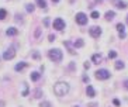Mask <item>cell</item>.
Listing matches in <instances>:
<instances>
[{
	"mask_svg": "<svg viewBox=\"0 0 128 107\" xmlns=\"http://www.w3.org/2000/svg\"><path fill=\"white\" fill-rule=\"evenodd\" d=\"M76 23L80 24V25H84L87 23V15L84 14V13H78L76 14Z\"/></svg>",
	"mask_w": 128,
	"mask_h": 107,
	"instance_id": "5b68a950",
	"label": "cell"
},
{
	"mask_svg": "<svg viewBox=\"0 0 128 107\" xmlns=\"http://www.w3.org/2000/svg\"><path fill=\"white\" fill-rule=\"evenodd\" d=\"M25 9H27V11H28V13H32V11H34V6H32V4H27V7H25Z\"/></svg>",
	"mask_w": 128,
	"mask_h": 107,
	"instance_id": "603a6c76",
	"label": "cell"
},
{
	"mask_svg": "<svg viewBox=\"0 0 128 107\" xmlns=\"http://www.w3.org/2000/svg\"><path fill=\"white\" fill-rule=\"evenodd\" d=\"M14 56H16V51H14V48H9V49H6L4 54H3V59H6V61L13 59Z\"/></svg>",
	"mask_w": 128,
	"mask_h": 107,
	"instance_id": "277c9868",
	"label": "cell"
},
{
	"mask_svg": "<svg viewBox=\"0 0 128 107\" xmlns=\"http://www.w3.org/2000/svg\"><path fill=\"white\" fill-rule=\"evenodd\" d=\"M39 107H52V104H51L49 102H41Z\"/></svg>",
	"mask_w": 128,
	"mask_h": 107,
	"instance_id": "44dd1931",
	"label": "cell"
},
{
	"mask_svg": "<svg viewBox=\"0 0 128 107\" xmlns=\"http://www.w3.org/2000/svg\"><path fill=\"white\" fill-rule=\"evenodd\" d=\"M83 44H84V42H83V40H78V41H75V44H73V45H75V48H80V46H83Z\"/></svg>",
	"mask_w": 128,
	"mask_h": 107,
	"instance_id": "ac0fdd59",
	"label": "cell"
},
{
	"mask_svg": "<svg viewBox=\"0 0 128 107\" xmlns=\"http://www.w3.org/2000/svg\"><path fill=\"white\" fill-rule=\"evenodd\" d=\"M32 56H34V58H35V59H39V54H38V52H37V51H35V52H34V54H32Z\"/></svg>",
	"mask_w": 128,
	"mask_h": 107,
	"instance_id": "4316f807",
	"label": "cell"
},
{
	"mask_svg": "<svg viewBox=\"0 0 128 107\" xmlns=\"http://www.w3.org/2000/svg\"><path fill=\"white\" fill-rule=\"evenodd\" d=\"M49 41H51V42H52V41H55V35H54V34H51V35H49Z\"/></svg>",
	"mask_w": 128,
	"mask_h": 107,
	"instance_id": "f1b7e54d",
	"label": "cell"
},
{
	"mask_svg": "<svg viewBox=\"0 0 128 107\" xmlns=\"http://www.w3.org/2000/svg\"><path fill=\"white\" fill-rule=\"evenodd\" d=\"M89 32H90V35H92L93 38H98V37L101 35V28L97 27V25H94V27H92V28L89 30Z\"/></svg>",
	"mask_w": 128,
	"mask_h": 107,
	"instance_id": "8992f818",
	"label": "cell"
},
{
	"mask_svg": "<svg viewBox=\"0 0 128 107\" xmlns=\"http://www.w3.org/2000/svg\"><path fill=\"white\" fill-rule=\"evenodd\" d=\"M6 34H7L9 37H13V35H17V34H18V30H17L16 27H10V28L6 30Z\"/></svg>",
	"mask_w": 128,
	"mask_h": 107,
	"instance_id": "9c48e42d",
	"label": "cell"
},
{
	"mask_svg": "<svg viewBox=\"0 0 128 107\" xmlns=\"http://www.w3.org/2000/svg\"><path fill=\"white\" fill-rule=\"evenodd\" d=\"M54 93L56 96H65L69 93V85L65 83V82H58L55 86H54Z\"/></svg>",
	"mask_w": 128,
	"mask_h": 107,
	"instance_id": "6da1fadb",
	"label": "cell"
},
{
	"mask_svg": "<svg viewBox=\"0 0 128 107\" xmlns=\"http://www.w3.org/2000/svg\"><path fill=\"white\" fill-rule=\"evenodd\" d=\"M90 17L96 20V18H98V17H100V13H98V11H93V13H92V15H90Z\"/></svg>",
	"mask_w": 128,
	"mask_h": 107,
	"instance_id": "7402d4cb",
	"label": "cell"
},
{
	"mask_svg": "<svg viewBox=\"0 0 128 107\" xmlns=\"http://www.w3.org/2000/svg\"><path fill=\"white\" fill-rule=\"evenodd\" d=\"M52 1H54V3H58V1H59V0H52Z\"/></svg>",
	"mask_w": 128,
	"mask_h": 107,
	"instance_id": "836d02e7",
	"label": "cell"
},
{
	"mask_svg": "<svg viewBox=\"0 0 128 107\" xmlns=\"http://www.w3.org/2000/svg\"><path fill=\"white\" fill-rule=\"evenodd\" d=\"M30 77H31V80H34V82H37L39 77H41V73H38V72H32L31 75H30Z\"/></svg>",
	"mask_w": 128,
	"mask_h": 107,
	"instance_id": "4fadbf2b",
	"label": "cell"
},
{
	"mask_svg": "<svg viewBox=\"0 0 128 107\" xmlns=\"http://www.w3.org/2000/svg\"><path fill=\"white\" fill-rule=\"evenodd\" d=\"M114 17H115V13H114V11H107V13H106V18H107L108 21H110V20H113Z\"/></svg>",
	"mask_w": 128,
	"mask_h": 107,
	"instance_id": "2e32d148",
	"label": "cell"
},
{
	"mask_svg": "<svg viewBox=\"0 0 128 107\" xmlns=\"http://www.w3.org/2000/svg\"><path fill=\"white\" fill-rule=\"evenodd\" d=\"M6 15H7V11H6L4 9H0V20H4Z\"/></svg>",
	"mask_w": 128,
	"mask_h": 107,
	"instance_id": "ffe728a7",
	"label": "cell"
},
{
	"mask_svg": "<svg viewBox=\"0 0 128 107\" xmlns=\"http://www.w3.org/2000/svg\"><path fill=\"white\" fill-rule=\"evenodd\" d=\"M115 56H117V52H115V51H111V52H110V54H108V58H115Z\"/></svg>",
	"mask_w": 128,
	"mask_h": 107,
	"instance_id": "484cf974",
	"label": "cell"
},
{
	"mask_svg": "<svg viewBox=\"0 0 128 107\" xmlns=\"http://www.w3.org/2000/svg\"><path fill=\"white\" fill-rule=\"evenodd\" d=\"M96 79H98V80H106V79H108L110 77V72L107 71V69H98V71H96Z\"/></svg>",
	"mask_w": 128,
	"mask_h": 107,
	"instance_id": "3957f363",
	"label": "cell"
},
{
	"mask_svg": "<svg viewBox=\"0 0 128 107\" xmlns=\"http://www.w3.org/2000/svg\"><path fill=\"white\" fill-rule=\"evenodd\" d=\"M39 35H41V30H39V28H38V30L35 31V37H37V38H38V37H39Z\"/></svg>",
	"mask_w": 128,
	"mask_h": 107,
	"instance_id": "83f0119b",
	"label": "cell"
},
{
	"mask_svg": "<svg viewBox=\"0 0 128 107\" xmlns=\"http://www.w3.org/2000/svg\"><path fill=\"white\" fill-rule=\"evenodd\" d=\"M86 93H87V96L89 97H94L96 96V92H94V89H93V86H87V89H86Z\"/></svg>",
	"mask_w": 128,
	"mask_h": 107,
	"instance_id": "30bf717a",
	"label": "cell"
},
{
	"mask_svg": "<svg viewBox=\"0 0 128 107\" xmlns=\"http://www.w3.org/2000/svg\"><path fill=\"white\" fill-rule=\"evenodd\" d=\"M84 68L89 69V68H90V63H89V62H84Z\"/></svg>",
	"mask_w": 128,
	"mask_h": 107,
	"instance_id": "f546056e",
	"label": "cell"
},
{
	"mask_svg": "<svg viewBox=\"0 0 128 107\" xmlns=\"http://www.w3.org/2000/svg\"><path fill=\"white\" fill-rule=\"evenodd\" d=\"M44 24L48 25V24H49V18H45V20H44Z\"/></svg>",
	"mask_w": 128,
	"mask_h": 107,
	"instance_id": "1f68e13d",
	"label": "cell"
},
{
	"mask_svg": "<svg viewBox=\"0 0 128 107\" xmlns=\"http://www.w3.org/2000/svg\"><path fill=\"white\" fill-rule=\"evenodd\" d=\"M37 4H38L41 9H45V7H47V1H45V0H37Z\"/></svg>",
	"mask_w": 128,
	"mask_h": 107,
	"instance_id": "e0dca14e",
	"label": "cell"
},
{
	"mask_svg": "<svg viewBox=\"0 0 128 107\" xmlns=\"http://www.w3.org/2000/svg\"><path fill=\"white\" fill-rule=\"evenodd\" d=\"M113 103H114V104H115V106H120V102H118V100H117V99H114V102H113Z\"/></svg>",
	"mask_w": 128,
	"mask_h": 107,
	"instance_id": "4dcf8cb0",
	"label": "cell"
},
{
	"mask_svg": "<svg viewBox=\"0 0 128 107\" xmlns=\"http://www.w3.org/2000/svg\"><path fill=\"white\" fill-rule=\"evenodd\" d=\"M28 94V85L24 83V92H23V96H27Z\"/></svg>",
	"mask_w": 128,
	"mask_h": 107,
	"instance_id": "cb8c5ba5",
	"label": "cell"
},
{
	"mask_svg": "<svg viewBox=\"0 0 128 107\" xmlns=\"http://www.w3.org/2000/svg\"><path fill=\"white\" fill-rule=\"evenodd\" d=\"M34 97H35V99H39V97H41V90H35V92H34Z\"/></svg>",
	"mask_w": 128,
	"mask_h": 107,
	"instance_id": "d4e9b609",
	"label": "cell"
},
{
	"mask_svg": "<svg viewBox=\"0 0 128 107\" xmlns=\"http://www.w3.org/2000/svg\"><path fill=\"white\" fill-rule=\"evenodd\" d=\"M92 59H93L94 63H100V61H101V55H100V54H94Z\"/></svg>",
	"mask_w": 128,
	"mask_h": 107,
	"instance_id": "5bb4252c",
	"label": "cell"
},
{
	"mask_svg": "<svg viewBox=\"0 0 128 107\" xmlns=\"http://www.w3.org/2000/svg\"><path fill=\"white\" fill-rule=\"evenodd\" d=\"M117 30H118V32H120V37H121V38L125 37V27H124V24L118 23V24H117Z\"/></svg>",
	"mask_w": 128,
	"mask_h": 107,
	"instance_id": "ba28073f",
	"label": "cell"
},
{
	"mask_svg": "<svg viewBox=\"0 0 128 107\" xmlns=\"http://www.w3.org/2000/svg\"><path fill=\"white\" fill-rule=\"evenodd\" d=\"M65 45L68 46V49H69V52H70V54H75V49L72 48V45H70V42H69V41H65Z\"/></svg>",
	"mask_w": 128,
	"mask_h": 107,
	"instance_id": "d6986e66",
	"label": "cell"
},
{
	"mask_svg": "<svg viewBox=\"0 0 128 107\" xmlns=\"http://www.w3.org/2000/svg\"><path fill=\"white\" fill-rule=\"evenodd\" d=\"M124 86H125V89H128V80H125V82H124Z\"/></svg>",
	"mask_w": 128,
	"mask_h": 107,
	"instance_id": "d6a6232c",
	"label": "cell"
},
{
	"mask_svg": "<svg viewBox=\"0 0 128 107\" xmlns=\"http://www.w3.org/2000/svg\"><path fill=\"white\" fill-rule=\"evenodd\" d=\"M54 28H56V30H64L65 28V21L62 18H55L54 20Z\"/></svg>",
	"mask_w": 128,
	"mask_h": 107,
	"instance_id": "52a82bcc",
	"label": "cell"
},
{
	"mask_svg": "<svg viewBox=\"0 0 128 107\" xmlns=\"http://www.w3.org/2000/svg\"><path fill=\"white\" fill-rule=\"evenodd\" d=\"M48 56L54 62H59V61H62V51L58 49V48H55V49H49L48 51Z\"/></svg>",
	"mask_w": 128,
	"mask_h": 107,
	"instance_id": "7a4b0ae2",
	"label": "cell"
},
{
	"mask_svg": "<svg viewBox=\"0 0 128 107\" xmlns=\"http://www.w3.org/2000/svg\"><path fill=\"white\" fill-rule=\"evenodd\" d=\"M25 66H27V62H20V63H17L16 66H14V69H16L17 72H20V71H23Z\"/></svg>",
	"mask_w": 128,
	"mask_h": 107,
	"instance_id": "8fae6325",
	"label": "cell"
},
{
	"mask_svg": "<svg viewBox=\"0 0 128 107\" xmlns=\"http://www.w3.org/2000/svg\"><path fill=\"white\" fill-rule=\"evenodd\" d=\"M124 66H125V65H124V62L123 61H117L115 62V69L120 71V69H124Z\"/></svg>",
	"mask_w": 128,
	"mask_h": 107,
	"instance_id": "9a60e30c",
	"label": "cell"
},
{
	"mask_svg": "<svg viewBox=\"0 0 128 107\" xmlns=\"http://www.w3.org/2000/svg\"><path fill=\"white\" fill-rule=\"evenodd\" d=\"M115 6L118 9H127V3L125 1H121V0H115Z\"/></svg>",
	"mask_w": 128,
	"mask_h": 107,
	"instance_id": "7c38bea8",
	"label": "cell"
},
{
	"mask_svg": "<svg viewBox=\"0 0 128 107\" xmlns=\"http://www.w3.org/2000/svg\"><path fill=\"white\" fill-rule=\"evenodd\" d=\"M127 23H128V15H127Z\"/></svg>",
	"mask_w": 128,
	"mask_h": 107,
	"instance_id": "e575fe53",
	"label": "cell"
}]
</instances>
